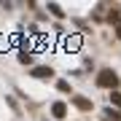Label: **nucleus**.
I'll return each mask as SVG.
<instances>
[{
  "mask_svg": "<svg viewBox=\"0 0 121 121\" xmlns=\"http://www.w3.org/2000/svg\"><path fill=\"white\" fill-rule=\"evenodd\" d=\"M118 83V75L113 73V67H105V70H99L97 73V86H108V89H113Z\"/></svg>",
  "mask_w": 121,
  "mask_h": 121,
  "instance_id": "f257e3e1",
  "label": "nucleus"
},
{
  "mask_svg": "<svg viewBox=\"0 0 121 121\" xmlns=\"http://www.w3.org/2000/svg\"><path fill=\"white\" fill-rule=\"evenodd\" d=\"M32 75L35 78H51V67H38V70H32Z\"/></svg>",
  "mask_w": 121,
  "mask_h": 121,
  "instance_id": "20e7f679",
  "label": "nucleus"
},
{
  "mask_svg": "<svg viewBox=\"0 0 121 121\" xmlns=\"http://www.w3.org/2000/svg\"><path fill=\"white\" fill-rule=\"evenodd\" d=\"M51 113H54L56 118H65V113H67V105H65V102H54V105H51Z\"/></svg>",
  "mask_w": 121,
  "mask_h": 121,
  "instance_id": "f03ea898",
  "label": "nucleus"
},
{
  "mask_svg": "<svg viewBox=\"0 0 121 121\" xmlns=\"http://www.w3.org/2000/svg\"><path fill=\"white\" fill-rule=\"evenodd\" d=\"M110 102H116L118 108H121V94H118V91H113V94H110Z\"/></svg>",
  "mask_w": 121,
  "mask_h": 121,
  "instance_id": "39448f33",
  "label": "nucleus"
},
{
  "mask_svg": "<svg viewBox=\"0 0 121 121\" xmlns=\"http://www.w3.org/2000/svg\"><path fill=\"white\" fill-rule=\"evenodd\" d=\"M56 89H59V91H70V89H67V81H59V83H56Z\"/></svg>",
  "mask_w": 121,
  "mask_h": 121,
  "instance_id": "423d86ee",
  "label": "nucleus"
},
{
  "mask_svg": "<svg viewBox=\"0 0 121 121\" xmlns=\"http://www.w3.org/2000/svg\"><path fill=\"white\" fill-rule=\"evenodd\" d=\"M73 105L81 108V110H91V102H89L86 97H73Z\"/></svg>",
  "mask_w": 121,
  "mask_h": 121,
  "instance_id": "7ed1b4c3",
  "label": "nucleus"
}]
</instances>
